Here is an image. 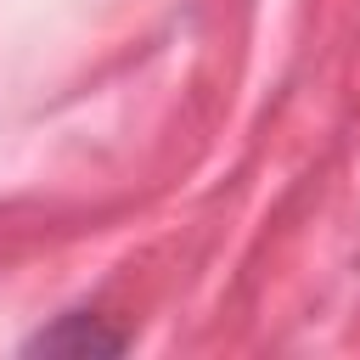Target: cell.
I'll list each match as a JSON object with an SVG mask.
<instances>
[{
    "mask_svg": "<svg viewBox=\"0 0 360 360\" xmlns=\"http://www.w3.org/2000/svg\"><path fill=\"white\" fill-rule=\"evenodd\" d=\"M28 349H45V354H118L124 338H118V332H101L96 315H62V321L45 326Z\"/></svg>",
    "mask_w": 360,
    "mask_h": 360,
    "instance_id": "obj_1",
    "label": "cell"
}]
</instances>
